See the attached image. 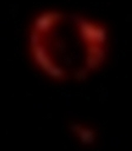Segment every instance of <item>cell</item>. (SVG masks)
Segmentation results:
<instances>
[{
    "instance_id": "6da1fadb",
    "label": "cell",
    "mask_w": 132,
    "mask_h": 151,
    "mask_svg": "<svg viewBox=\"0 0 132 151\" xmlns=\"http://www.w3.org/2000/svg\"><path fill=\"white\" fill-rule=\"evenodd\" d=\"M29 55L46 77L80 81L99 71L108 55L110 37L104 24L61 9L37 14L27 34Z\"/></svg>"
},
{
    "instance_id": "7a4b0ae2",
    "label": "cell",
    "mask_w": 132,
    "mask_h": 151,
    "mask_svg": "<svg viewBox=\"0 0 132 151\" xmlns=\"http://www.w3.org/2000/svg\"><path fill=\"white\" fill-rule=\"evenodd\" d=\"M71 132L81 144H93L97 139V132L91 126L81 123H73L71 125Z\"/></svg>"
}]
</instances>
